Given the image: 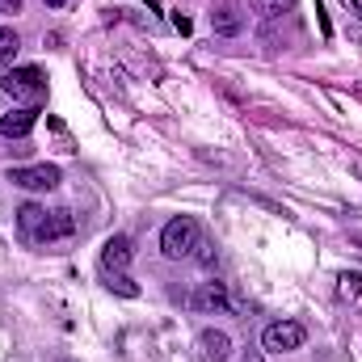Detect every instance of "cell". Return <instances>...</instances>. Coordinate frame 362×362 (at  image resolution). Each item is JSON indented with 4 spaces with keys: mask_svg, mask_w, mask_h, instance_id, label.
<instances>
[{
    "mask_svg": "<svg viewBox=\"0 0 362 362\" xmlns=\"http://www.w3.org/2000/svg\"><path fill=\"white\" fill-rule=\"evenodd\" d=\"M198 219L194 215H177V219H169L165 223V232H160V253L169 257V262H181V257H189L194 249H198Z\"/></svg>",
    "mask_w": 362,
    "mask_h": 362,
    "instance_id": "1",
    "label": "cell"
},
{
    "mask_svg": "<svg viewBox=\"0 0 362 362\" xmlns=\"http://www.w3.org/2000/svg\"><path fill=\"white\" fill-rule=\"evenodd\" d=\"M0 89L8 93L13 101H30V105H38V101L47 97V76H42L38 68H13V72L0 81Z\"/></svg>",
    "mask_w": 362,
    "mask_h": 362,
    "instance_id": "2",
    "label": "cell"
},
{
    "mask_svg": "<svg viewBox=\"0 0 362 362\" xmlns=\"http://www.w3.org/2000/svg\"><path fill=\"white\" fill-rule=\"evenodd\" d=\"M303 325L299 320H278L270 325L266 333H262V346H266V354H291V350H299L303 346Z\"/></svg>",
    "mask_w": 362,
    "mask_h": 362,
    "instance_id": "3",
    "label": "cell"
},
{
    "mask_svg": "<svg viewBox=\"0 0 362 362\" xmlns=\"http://www.w3.org/2000/svg\"><path fill=\"white\" fill-rule=\"evenodd\" d=\"M8 181L21 185V189H55L59 169L55 165H21V169H8Z\"/></svg>",
    "mask_w": 362,
    "mask_h": 362,
    "instance_id": "4",
    "label": "cell"
},
{
    "mask_svg": "<svg viewBox=\"0 0 362 362\" xmlns=\"http://www.w3.org/2000/svg\"><path fill=\"white\" fill-rule=\"evenodd\" d=\"M72 232H76V219H72V211H47V223L38 228L34 245H55V240H68Z\"/></svg>",
    "mask_w": 362,
    "mask_h": 362,
    "instance_id": "5",
    "label": "cell"
},
{
    "mask_svg": "<svg viewBox=\"0 0 362 362\" xmlns=\"http://www.w3.org/2000/svg\"><path fill=\"white\" fill-rule=\"evenodd\" d=\"M189 303H194L198 312H228V308H232V299H228V286H223V282H202V286L189 295Z\"/></svg>",
    "mask_w": 362,
    "mask_h": 362,
    "instance_id": "6",
    "label": "cell"
},
{
    "mask_svg": "<svg viewBox=\"0 0 362 362\" xmlns=\"http://www.w3.org/2000/svg\"><path fill=\"white\" fill-rule=\"evenodd\" d=\"M198 350H202L206 362H228L232 358V337L219 333V329H202L198 333Z\"/></svg>",
    "mask_w": 362,
    "mask_h": 362,
    "instance_id": "7",
    "label": "cell"
},
{
    "mask_svg": "<svg viewBox=\"0 0 362 362\" xmlns=\"http://www.w3.org/2000/svg\"><path fill=\"white\" fill-rule=\"evenodd\" d=\"M34 122H38V110H34V105L13 110V114L0 118V135H4V139H25V135L34 131Z\"/></svg>",
    "mask_w": 362,
    "mask_h": 362,
    "instance_id": "8",
    "label": "cell"
},
{
    "mask_svg": "<svg viewBox=\"0 0 362 362\" xmlns=\"http://www.w3.org/2000/svg\"><path fill=\"white\" fill-rule=\"evenodd\" d=\"M127 266H131V240L127 236H110L105 249H101V270L127 274Z\"/></svg>",
    "mask_w": 362,
    "mask_h": 362,
    "instance_id": "9",
    "label": "cell"
},
{
    "mask_svg": "<svg viewBox=\"0 0 362 362\" xmlns=\"http://www.w3.org/2000/svg\"><path fill=\"white\" fill-rule=\"evenodd\" d=\"M17 223H21L25 240H34V236H38V228L47 223V211H42V206H34V202H25V206L17 211Z\"/></svg>",
    "mask_w": 362,
    "mask_h": 362,
    "instance_id": "10",
    "label": "cell"
},
{
    "mask_svg": "<svg viewBox=\"0 0 362 362\" xmlns=\"http://www.w3.org/2000/svg\"><path fill=\"white\" fill-rule=\"evenodd\" d=\"M337 295H341L346 303H354V299L362 295V274L358 270H341L337 274Z\"/></svg>",
    "mask_w": 362,
    "mask_h": 362,
    "instance_id": "11",
    "label": "cell"
},
{
    "mask_svg": "<svg viewBox=\"0 0 362 362\" xmlns=\"http://www.w3.org/2000/svg\"><path fill=\"white\" fill-rule=\"evenodd\" d=\"M101 278H105V286H110V291H118V295H127V299H135V295H139V282H131V274L101 270Z\"/></svg>",
    "mask_w": 362,
    "mask_h": 362,
    "instance_id": "12",
    "label": "cell"
},
{
    "mask_svg": "<svg viewBox=\"0 0 362 362\" xmlns=\"http://www.w3.org/2000/svg\"><path fill=\"white\" fill-rule=\"evenodd\" d=\"M249 8L262 13V17H282V13L295 8V0H249Z\"/></svg>",
    "mask_w": 362,
    "mask_h": 362,
    "instance_id": "13",
    "label": "cell"
},
{
    "mask_svg": "<svg viewBox=\"0 0 362 362\" xmlns=\"http://www.w3.org/2000/svg\"><path fill=\"white\" fill-rule=\"evenodd\" d=\"M211 21H215V34H236V30H240V17H236V8H219Z\"/></svg>",
    "mask_w": 362,
    "mask_h": 362,
    "instance_id": "14",
    "label": "cell"
},
{
    "mask_svg": "<svg viewBox=\"0 0 362 362\" xmlns=\"http://www.w3.org/2000/svg\"><path fill=\"white\" fill-rule=\"evenodd\" d=\"M17 47H21V42H17V34L0 25V68H4V64H13V55H17Z\"/></svg>",
    "mask_w": 362,
    "mask_h": 362,
    "instance_id": "15",
    "label": "cell"
},
{
    "mask_svg": "<svg viewBox=\"0 0 362 362\" xmlns=\"http://www.w3.org/2000/svg\"><path fill=\"white\" fill-rule=\"evenodd\" d=\"M341 8H346V13H354V17L362 21V4H358V0H341Z\"/></svg>",
    "mask_w": 362,
    "mask_h": 362,
    "instance_id": "16",
    "label": "cell"
},
{
    "mask_svg": "<svg viewBox=\"0 0 362 362\" xmlns=\"http://www.w3.org/2000/svg\"><path fill=\"white\" fill-rule=\"evenodd\" d=\"M0 13H21V0H0Z\"/></svg>",
    "mask_w": 362,
    "mask_h": 362,
    "instance_id": "17",
    "label": "cell"
},
{
    "mask_svg": "<svg viewBox=\"0 0 362 362\" xmlns=\"http://www.w3.org/2000/svg\"><path fill=\"white\" fill-rule=\"evenodd\" d=\"M350 169H354V173L362 177V156H354V160H350Z\"/></svg>",
    "mask_w": 362,
    "mask_h": 362,
    "instance_id": "18",
    "label": "cell"
},
{
    "mask_svg": "<svg viewBox=\"0 0 362 362\" xmlns=\"http://www.w3.org/2000/svg\"><path fill=\"white\" fill-rule=\"evenodd\" d=\"M47 4H51V8H64V4H68V0H47Z\"/></svg>",
    "mask_w": 362,
    "mask_h": 362,
    "instance_id": "19",
    "label": "cell"
},
{
    "mask_svg": "<svg viewBox=\"0 0 362 362\" xmlns=\"http://www.w3.org/2000/svg\"><path fill=\"white\" fill-rule=\"evenodd\" d=\"M55 362H76V358H68V354H59V358H55Z\"/></svg>",
    "mask_w": 362,
    "mask_h": 362,
    "instance_id": "20",
    "label": "cell"
}]
</instances>
